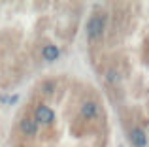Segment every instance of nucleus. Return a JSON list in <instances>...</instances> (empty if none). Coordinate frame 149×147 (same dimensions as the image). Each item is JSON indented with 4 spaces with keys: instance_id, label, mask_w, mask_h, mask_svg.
Returning a JSON list of instances; mask_svg holds the SVG:
<instances>
[{
    "instance_id": "3",
    "label": "nucleus",
    "mask_w": 149,
    "mask_h": 147,
    "mask_svg": "<svg viewBox=\"0 0 149 147\" xmlns=\"http://www.w3.org/2000/svg\"><path fill=\"white\" fill-rule=\"evenodd\" d=\"M19 128L25 136H36L38 132V123L34 121L32 117H23L21 123H19Z\"/></svg>"
},
{
    "instance_id": "7",
    "label": "nucleus",
    "mask_w": 149,
    "mask_h": 147,
    "mask_svg": "<svg viewBox=\"0 0 149 147\" xmlns=\"http://www.w3.org/2000/svg\"><path fill=\"white\" fill-rule=\"evenodd\" d=\"M53 81H47V83H44V91L47 92V94H51V92H53Z\"/></svg>"
},
{
    "instance_id": "1",
    "label": "nucleus",
    "mask_w": 149,
    "mask_h": 147,
    "mask_svg": "<svg viewBox=\"0 0 149 147\" xmlns=\"http://www.w3.org/2000/svg\"><path fill=\"white\" fill-rule=\"evenodd\" d=\"M87 36H89V40H93V42L102 40V36H104V19H102L100 15H93V17L89 19Z\"/></svg>"
},
{
    "instance_id": "5",
    "label": "nucleus",
    "mask_w": 149,
    "mask_h": 147,
    "mask_svg": "<svg viewBox=\"0 0 149 147\" xmlns=\"http://www.w3.org/2000/svg\"><path fill=\"white\" fill-rule=\"evenodd\" d=\"M79 113H81V117H85V119H96L98 117V106H96L95 102H91V100H89V102H83Z\"/></svg>"
},
{
    "instance_id": "6",
    "label": "nucleus",
    "mask_w": 149,
    "mask_h": 147,
    "mask_svg": "<svg viewBox=\"0 0 149 147\" xmlns=\"http://www.w3.org/2000/svg\"><path fill=\"white\" fill-rule=\"evenodd\" d=\"M42 57H44L47 62H53V60H57L58 57H61V49H58L57 45H53V44H47V45H44V49H42Z\"/></svg>"
},
{
    "instance_id": "2",
    "label": "nucleus",
    "mask_w": 149,
    "mask_h": 147,
    "mask_svg": "<svg viewBox=\"0 0 149 147\" xmlns=\"http://www.w3.org/2000/svg\"><path fill=\"white\" fill-rule=\"evenodd\" d=\"M32 119L38 125H51V123L55 121V111L51 110L49 106H45V104H40V106L36 107V111H34Z\"/></svg>"
},
{
    "instance_id": "4",
    "label": "nucleus",
    "mask_w": 149,
    "mask_h": 147,
    "mask_svg": "<svg viewBox=\"0 0 149 147\" xmlns=\"http://www.w3.org/2000/svg\"><path fill=\"white\" fill-rule=\"evenodd\" d=\"M128 140L132 141L134 147H146V144H147L146 132H143L142 128H132L130 132H128Z\"/></svg>"
}]
</instances>
